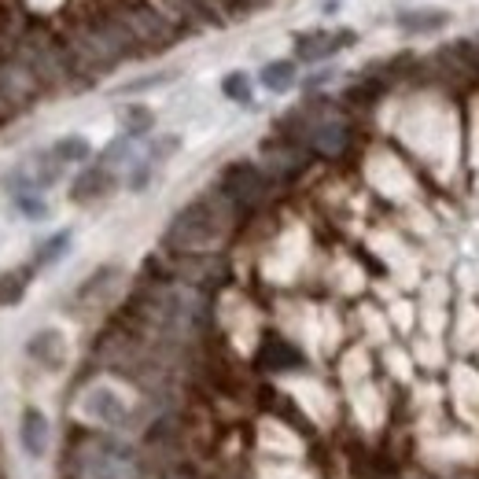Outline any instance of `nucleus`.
<instances>
[{"label":"nucleus","instance_id":"1","mask_svg":"<svg viewBox=\"0 0 479 479\" xmlns=\"http://www.w3.org/2000/svg\"><path fill=\"white\" fill-rule=\"evenodd\" d=\"M236 221H240V214L233 211V204L218 188H211L204 196L188 199V204L170 218V225L163 229V251H170V255H204V251H218L229 240Z\"/></svg>","mask_w":479,"mask_h":479},{"label":"nucleus","instance_id":"2","mask_svg":"<svg viewBox=\"0 0 479 479\" xmlns=\"http://www.w3.org/2000/svg\"><path fill=\"white\" fill-rule=\"evenodd\" d=\"M151 417H156V406L144 402L140 395L125 391L118 380H92L74 395V424L92 427V432L137 439Z\"/></svg>","mask_w":479,"mask_h":479},{"label":"nucleus","instance_id":"3","mask_svg":"<svg viewBox=\"0 0 479 479\" xmlns=\"http://www.w3.org/2000/svg\"><path fill=\"white\" fill-rule=\"evenodd\" d=\"M214 188L229 199L233 211L243 218L251 211H259L266 204V196L273 192V178L259 166V163H251V159H233V163H225L221 173H218V181Z\"/></svg>","mask_w":479,"mask_h":479},{"label":"nucleus","instance_id":"4","mask_svg":"<svg viewBox=\"0 0 479 479\" xmlns=\"http://www.w3.org/2000/svg\"><path fill=\"white\" fill-rule=\"evenodd\" d=\"M118 15H122V22L130 27V34L137 37V44H140V52L148 56V52H166L170 44H178V37H181V30L173 27V19L166 15V12H159V8H151V4H140V0H130V4H122V8H115Z\"/></svg>","mask_w":479,"mask_h":479},{"label":"nucleus","instance_id":"5","mask_svg":"<svg viewBox=\"0 0 479 479\" xmlns=\"http://www.w3.org/2000/svg\"><path fill=\"white\" fill-rule=\"evenodd\" d=\"M44 92V85L30 74V67L22 63L12 48H0V104H4L12 115L30 111Z\"/></svg>","mask_w":479,"mask_h":479},{"label":"nucleus","instance_id":"6","mask_svg":"<svg viewBox=\"0 0 479 479\" xmlns=\"http://www.w3.org/2000/svg\"><path fill=\"white\" fill-rule=\"evenodd\" d=\"M118 185H122V173L100 166V163L92 159L89 166L78 170V178L70 181L67 199H70L74 207H92V204H104V199H111Z\"/></svg>","mask_w":479,"mask_h":479},{"label":"nucleus","instance_id":"7","mask_svg":"<svg viewBox=\"0 0 479 479\" xmlns=\"http://www.w3.org/2000/svg\"><path fill=\"white\" fill-rule=\"evenodd\" d=\"M15 439H19V450L27 453L30 461H44L52 453V443H56V432H52V420L41 406H22L19 413V424H15Z\"/></svg>","mask_w":479,"mask_h":479},{"label":"nucleus","instance_id":"8","mask_svg":"<svg viewBox=\"0 0 479 479\" xmlns=\"http://www.w3.org/2000/svg\"><path fill=\"white\" fill-rule=\"evenodd\" d=\"M358 41L355 30H307L295 37V63H324Z\"/></svg>","mask_w":479,"mask_h":479},{"label":"nucleus","instance_id":"9","mask_svg":"<svg viewBox=\"0 0 479 479\" xmlns=\"http://www.w3.org/2000/svg\"><path fill=\"white\" fill-rule=\"evenodd\" d=\"M27 358H30V365H37L41 372H63L67 369V362H70V343H67V336L60 332V329H37L30 339H27Z\"/></svg>","mask_w":479,"mask_h":479},{"label":"nucleus","instance_id":"10","mask_svg":"<svg viewBox=\"0 0 479 479\" xmlns=\"http://www.w3.org/2000/svg\"><path fill=\"white\" fill-rule=\"evenodd\" d=\"M255 365L262 372H273V376H281V372H299V369H307V355L284 336H266L259 343V355H255Z\"/></svg>","mask_w":479,"mask_h":479},{"label":"nucleus","instance_id":"11","mask_svg":"<svg viewBox=\"0 0 479 479\" xmlns=\"http://www.w3.org/2000/svg\"><path fill=\"white\" fill-rule=\"evenodd\" d=\"M122 281V266H115V262H108V266H100V269H92L85 281L74 288V295H70V307L74 310H92V307H100L108 295H111V288Z\"/></svg>","mask_w":479,"mask_h":479},{"label":"nucleus","instance_id":"12","mask_svg":"<svg viewBox=\"0 0 479 479\" xmlns=\"http://www.w3.org/2000/svg\"><path fill=\"white\" fill-rule=\"evenodd\" d=\"M115 118H118V133L130 137V140H137V144L156 133V122H159V115L151 111L148 104H140V100H130V104H122V108L115 111Z\"/></svg>","mask_w":479,"mask_h":479},{"label":"nucleus","instance_id":"13","mask_svg":"<svg viewBox=\"0 0 479 479\" xmlns=\"http://www.w3.org/2000/svg\"><path fill=\"white\" fill-rule=\"evenodd\" d=\"M48 151H52L63 166H89L96 159L92 140L85 133H63V137H56L52 144H48Z\"/></svg>","mask_w":479,"mask_h":479},{"label":"nucleus","instance_id":"14","mask_svg":"<svg viewBox=\"0 0 479 479\" xmlns=\"http://www.w3.org/2000/svg\"><path fill=\"white\" fill-rule=\"evenodd\" d=\"M259 85L273 96H284L299 85V63L295 60H269L262 70H259Z\"/></svg>","mask_w":479,"mask_h":479},{"label":"nucleus","instance_id":"15","mask_svg":"<svg viewBox=\"0 0 479 479\" xmlns=\"http://www.w3.org/2000/svg\"><path fill=\"white\" fill-rule=\"evenodd\" d=\"M395 22H398V30H406V34H435V30L450 27V12H443V8H413V12H398Z\"/></svg>","mask_w":479,"mask_h":479},{"label":"nucleus","instance_id":"16","mask_svg":"<svg viewBox=\"0 0 479 479\" xmlns=\"http://www.w3.org/2000/svg\"><path fill=\"white\" fill-rule=\"evenodd\" d=\"M34 273L37 269L30 262L19 266V269H4V273H0V310H12V307H19V302L27 299Z\"/></svg>","mask_w":479,"mask_h":479},{"label":"nucleus","instance_id":"17","mask_svg":"<svg viewBox=\"0 0 479 479\" xmlns=\"http://www.w3.org/2000/svg\"><path fill=\"white\" fill-rule=\"evenodd\" d=\"M70 243H74V229H56L52 236H44V240L37 243L30 266H34V269H52L56 262H63V259L70 255Z\"/></svg>","mask_w":479,"mask_h":479},{"label":"nucleus","instance_id":"18","mask_svg":"<svg viewBox=\"0 0 479 479\" xmlns=\"http://www.w3.org/2000/svg\"><path fill=\"white\" fill-rule=\"evenodd\" d=\"M27 166H30V173H34V185L41 188V192H48V188H56L63 178H67V166L52 156L48 148H41V151H34V156L27 159Z\"/></svg>","mask_w":479,"mask_h":479},{"label":"nucleus","instance_id":"19","mask_svg":"<svg viewBox=\"0 0 479 479\" xmlns=\"http://www.w3.org/2000/svg\"><path fill=\"white\" fill-rule=\"evenodd\" d=\"M137 156H140V144L118 133V137H115V140H111V144L96 156V163H100V166H108V170H115V173H125Z\"/></svg>","mask_w":479,"mask_h":479},{"label":"nucleus","instance_id":"20","mask_svg":"<svg viewBox=\"0 0 479 479\" xmlns=\"http://www.w3.org/2000/svg\"><path fill=\"white\" fill-rule=\"evenodd\" d=\"M221 96L233 100V104H240V108H251L255 104V82H251V74L247 70H229L221 78Z\"/></svg>","mask_w":479,"mask_h":479},{"label":"nucleus","instance_id":"21","mask_svg":"<svg viewBox=\"0 0 479 479\" xmlns=\"http://www.w3.org/2000/svg\"><path fill=\"white\" fill-rule=\"evenodd\" d=\"M181 151V137L178 133H159V137H148L144 148H140V156L151 163V166H163L166 159H173Z\"/></svg>","mask_w":479,"mask_h":479},{"label":"nucleus","instance_id":"22","mask_svg":"<svg viewBox=\"0 0 479 479\" xmlns=\"http://www.w3.org/2000/svg\"><path fill=\"white\" fill-rule=\"evenodd\" d=\"M156 173H159V166H151L144 156H137V159L130 163V170L122 173V185L140 196V192H148V188H151V181H156Z\"/></svg>","mask_w":479,"mask_h":479},{"label":"nucleus","instance_id":"23","mask_svg":"<svg viewBox=\"0 0 479 479\" xmlns=\"http://www.w3.org/2000/svg\"><path fill=\"white\" fill-rule=\"evenodd\" d=\"M12 207H15V214H22L27 221H48V218H52V204H48L41 192H30V196L12 199Z\"/></svg>","mask_w":479,"mask_h":479},{"label":"nucleus","instance_id":"24","mask_svg":"<svg viewBox=\"0 0 479 479\" xmlns=\"http://www.w3.org/2000/svg\"><path fill=\"white\" fill-rule=\"evenodd\" d=\"M173 78H178V70H159V74H144V78H133V82L118 85L115 92H118V96H140V92H151V89H163V85H170Z\"/></svg>","mask_w":479,"mask_h":479},{"label":"nucleus","instance_id":"25","mask_svg":"<svg viewBox=\"0 0 479 479\" xmlns=\"http://www.w3.org/2000/svg\"><path fill=\"white\" fill-rule=\"evenodd\" d=\"M384 92V85L376 82V78H369V82H358V85H350L347 89V104H355V108H365V104H376V96Z\"/></svg>","mask_w":479,"mask_h":479},{"label":"nucleus","instance_id":"26","mask_svg":"<svg viewBox=\"0 0 479 479\" xmlns=\"http://www.w3.org/2000/svg\"><path fill=\"white\" fill-rule=\"evenodd\" d=\"M336 78V74L332 70H321V74H310V78H307V92H314V89H321V85H329Z\"/></svg>","mask_w":479,"mask_h":479}]
</instances>
